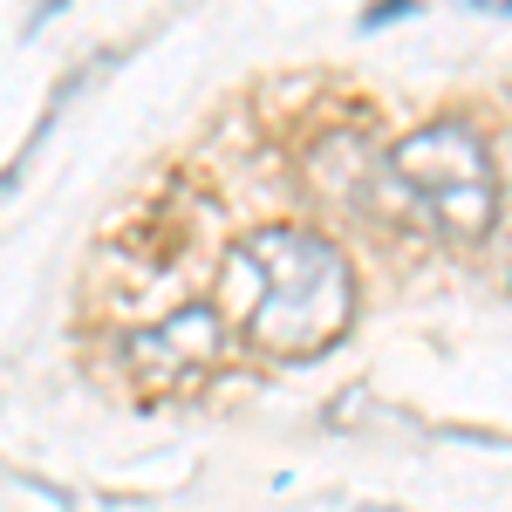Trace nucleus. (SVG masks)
I'll list each match as a JSON object with an SVG mask.
<instances>
[{
	"instance_id": "1",
	"label": "nucleus",
	"mask_w": 512,
	"mask_h": 512,
	"mask_svg": "<svg viewBox=\"0 0 512 512\" xmlns=\"http://www.w3.org/2000/svg\"><path fill=\"white\" fill-rule=\"evenodd\" d=\"M233 328L274 362H308L335 349L355 321V274L335 239L308 226H267L246 233L226 260Z\"/></svg>"
},
{
	"instance_id": "2",
	"label": "nucleus",
	"mask_w": 512,
	"mask_h": 512,
	"mask_svg": "<svg viewBox=\"0 0 512 512\" xmlns=\"http://www.w3.org/2000/svg\"><path fill=\"white\" fill-rule=\"evenodd\" d=\"M390 185L417 219H431L444 239H492L499 226V164L485 151L472 123H424L410 137H396L390 151Z\"/></svg>"
},
{
	"instance_id": "3",
	"label": "nucleus",
	"mask_w": 512,
	"mask_h": 512,
	"mask_svg": "<svg viewBox=\"0 0 512 512\" xmlns=\"http://www.w3.org/2000/svg\"><path fill=\"white\" fill-rule=\"evenodd\" d=\"M226 355V315L212 301H185L178 315L130 328L123 335V369L137 376V390H192L205 369H219Z\"/></svg>"
},
{
	"instance_id": "4",
	"label": "nucleus",
	"mask_w": 512,
	"mask_h": 512,
	"mask_svg": "<svg viewBox=\"0 0 512 512\" xmlns=\"http://www.w3.org/2000/svg\"><path fill=\"white\" fill-rule=\"evenodd\" d=\"M472 7H499V14H506V7H512V0H472Z\"/></svg>"
}]
</instances>
